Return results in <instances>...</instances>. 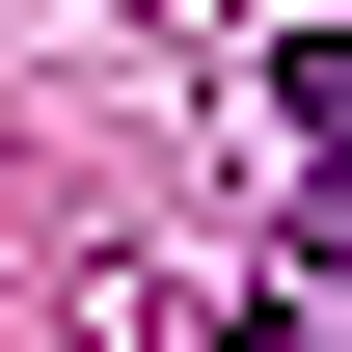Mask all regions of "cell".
<instances>
[{"label": "cell", "mask_w": 352, "mask_h": 352, "mask_svg": "<svg viewBox=\"0 0 352 352\" xmlns=\"http://www.w3.org/2000/svg\"><path fill=\"white\" fill-rule=\"evenodd\" d=\"M271 135H298V244L352 271V28H271Z\"/></svg>", "instance_id": "1"}]
</instances>
